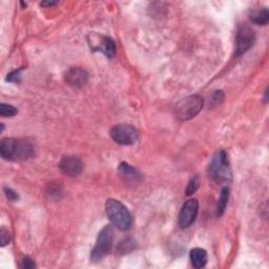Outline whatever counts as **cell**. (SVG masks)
<instances>
[{
	"label": "cell",
	"instance_id": "cell-1",
	"mask_svg": "<svg viewBox=\"0 0 269 269\" xmlns=\"http://www.w3.org/2000/svg\"><path fill=\"white\" fill-rule=\"evenodd\" d=\"M35 147L27 139L4 138L0 143V155L9 161H24L34 156Z\"/></svg>",
	"mask_w": 269,
	"mask_h": 269
},
{
	"label": "cell",
	"instance_id": "cell-2",
	"mask_svg": "<svg viewBox=\"0 0 269 269\" xmlns=\"http://www.w3.org/2000/svg\"><path fill=\"white\" fill-rule=\"evenodd\" d=\"M208 177L218 184H227L233 179L227 153L224 151H218L214 156L208 168Z\"/></svg>",
	"mask_w": 269,
	"mask_h": 269
},
{
	"label": "cell",
	"instance_id": "cell-3",
	"mask_svg": "<svg viewBox=\"0 0 269 269\" xmlns=\"http://www.w3.org/2000/svg\"><path fill=\"white\" fill-rule=\"evenodd\" d=\"M105 211L107 218L110 219L115 227L122 230V232L129 230L132 227V215L129 209L126 208L125 205L121 203L120 201L115 199L107 200L105 204Z\"/></svg>",
	"mask_w": 269,
	"mask_h": 269
},
{
	"label": "cell",
	"instance_id": "cell-4",
	"mask_svg": "<svg viewBox=\"0 0 269 269\" xmlns=\"http://www.w3.org/2000/svg\"><path fill=\"white\" fill-rule=\"evenodd\" d=\"M204 105V100L199 95H193L179 101L175 113L178 119L182 121H187L195 118L201 112Z\"/></svg>",
	"mask_w": 269,
	"mask_h": 269
},
{
	"label": "cell",
	"instance_id": "cell-5",
	"mask_svg": "<svg viewBox=\"0 0 269 269\" xmlns=\"http://www.w3.org/2000/svg\"><path fill=\"white\" fill-rule=\"evenodd\" d=\"M114 244V229L111 225L105 226L98 235L96 245L91 253L93 262H99L111 252Z\"/></svg>",
	"mask_w": 269,
	"mask_h": 269
},
{
	"label": "cell",
	"instance_id": "cell-6",
	"mask_svg": "<svg viewBox=\"0 0 269 269\" xmlns=\"http://www.w3.org/2000/svg\"><path fill=\"white\" fill-rule=\"evenodd\" d=\"M138 131L130 124H118L111 130V137L120 145H132L138 140Z\"/></svg>",
	"mask_w": 269,
	"mask_h": 269
},
{
	"label": "cell",
	"instance_id": "cell-7",
	"mask_svg": "<svg viewBox=\"0 0 269 269\" xmlns=\"http://www.w3.org/2000/svg\"><path fill=\"white\" fill-rule=\"evenodd\" d=\"M255 40L254 32L248 25H240L236 31V39H235V55L240 56L245 54L248 50L253 46Z\"/></svg>",
	"mask_w": 269,
	"mask_h": 269
},
{
	"label": "cell",
	"instance_id": "cell-8",
	"mask_svg": "<svg viewBox=\"0 0 269 269\" xmlns=\"http://www.w3.org/2000/svg\"><path fill=\"white\" fill-rule=\"evenodd\" d=\"M88 41L93 50L103 53L108 58H112L116 54V44L110 37L91 35L88 38Z\"/></svg>",
	"mask_w": 269,
	"mask_h": 269
},
{
	"label": "cell",
	"instance_id": "cell-9",
	"mask_svg": "<svg viewBox=\"0 0 269 269\" xmlns=\"http://www.w3.org/2000/svg\"><path fill=\"white\" fill-rule=\"evenodd\" d=\"M199 209V202L197 199H189L184 203L179 215V224L182 228H187L196 221Z\"/></svg>",
	"mask_w": 269,
	"mask_h": 269
},
{
	"label": "cell",
	"instance_id": "cell-10",
	"mask_svg": "<svg viewBox=\"0 0 269 269\" xmlns=\"http://www.w3.org/2000/svg\"><path fill=\"white\" fill-rule=\"evenodd\" d=\"M83 168L82 161L77 157H63L59 163V169L67 177H77L81 174Z\"/></svg>",
	"mask_w": 269,
	"mask_h": 269
},
{
	"label": "cell",
	"instance_id": "cell-11",
	"mask_svg": "<svg viewBox=\"0 0 269 269\" xmlns=\"http://www.w3.org/2000/svg\"><path fill=\"white\" fill-rule=\"evenodd\" d=\"M66 82L74 88H81L88 81V74L85 69L81 67H72L66 73Z\"/></svg>",
	"mask_w": 269,
	"mask_h": 269
},
{
	"label": "cell",
	"instance_id": "cell-12",
	"mask_svg": "<svg viewBox=\"0 0 269 269\" xmlns=\"http://www.w3.org/2000/svg\"><path fill=\"white\" fill-rule=\"evenodd\" d=\"M189 258L195 268H202L207 263V252L202 248L191 249Z\"/></svg>",
	"mask_w": 269,
	"mask_h": 269
},
{
	"label": "cell",
	"instance_id": "cell-13",
	"mask_svg": "<svg viewBox=\"0 0 269 269\" xmlns=\"http://www.w3.org/2000/svg\"><path fill=\"white\" fill-rule=\"evenodd\" d=\"M249 19L255 23V24H261L264 25L268 23L269 20V12L266 8H260L257 10H253L249 14Z\"/></svg>",
	"mask_w": 269,
	"mask_h": 269
},
{
	"label": "cell",
	"instance_id": "cell-14",
	"mask_svg": "<svg viewBox=\"0 0 269 269\" xmlns=\"http://www.w3.org/2000/svg\"><path fill=\"white\" fill-rule=\"evenodd\" d=\"M228 199H229V188L228 187H224L221 190L220 198H219V200H218L217 210H216L217 217H221L224 214V211H225L226 206H227Z\"/></svg>",
	"mask_w": 269,
	"mask_h": 269
},
{
	"label": "cell",
	"instance_id": "cell-15",
	"mask_svg": "<svg viewBox=\"0 0 269 269\" xmlns=\"http://www.w3.org/2000/svg\"><path fill=\"white\" fill-rule=\"evenodd\" d=\"M119 171L122 174L124 177L129 178V179H133V180H134V179L139 178V172L134 169L133 166H131L130 164L127 163H121L119 165Z\"/></svg>",
	"mask_w": 269,
	"mask_h": 269
},
{
	"label": "cell",
	"instance_id": "cell-16",
	"mask_svg": "<svg viewBox=\"0 0 269 269\" xmlns=\"http://www.w3.org/2000/svg\"><path fill=\"white\" fill-rule=\"evenodd\" d=\"M17 113V108L14 106L5 103L0 104V115L3 117H14Z\"/></svg>",
	"mask_w": 269,
	"mask_h": 269
},
{
	"label": "cell",
	"instance_id": "cell-17",
	"mask_svg": "<svg viewBox=\"0 0 269 269\" xmlns=\"http://www.w3.org/2000/svg\"><path fill=\"white\" fill-rule=\"evenodd\" d=\"M198 187H199V179H198V177H195L188 182V185L186 187V195L187 196L194 195L197 191Z\"/></svg>",
	"mask_w": 269,
	"mask_h": 269
},
{
	"label": "cell",
	"instance_id": "cell-18",
	"mask_svg": "<svg viewBox=\"0 0 269 269\" xmlns=\"http://www.w3.org/2000/svg\"><path fill=\"white\" fill-rule=\"evenodd\" d=\"M224 101V93L222 91H217L211 96L210 99V103L213 104V106H218L221 104Z\"/></svg>",
	"mask_w": 269,
	"mask_h": 269
},
{
	"label": "cell",
	"instance_id": "cell-19",
	"mask_svg": "<svg viewBox=\"0 0 269 269\" xmlns=\"http://www.w3.org/2000/svg\"><path fill=\"white\" fill-rule=\"evenodd\" d=\"M0 239H1V246L4 247L5 245H8L10 241H11V235L9 230H6L5 228H1L0 230Z\"/></svg>",
	"mask_w": 269,
	"mask_h": 269
},
{
	"label": "cell",
	"instance_id": "cell-20",
	"mask_svg": "<svg viewBox=\"0 0 269 269\" xmlns=\"http://www.w3.org/2000/svg\"><path fill=\"white\" fill-rule=\"evenodd\" d=\"M23 68H19V69H16V70H13V72H11L8 77H6V81H10V82H19V80H20V73L21 70Z\"/></svg>",
	"mask_w": 269,
	"mask_h": 269
},
{
	"label": "cell",
	"instance_id": "cell-21",
	"mask_svg": "<svg viewBox=\"0 0 269 269\" xmlns=\"http://www.w3.org/2000/svg\"><path fill=\"white\" fill-rule=\"evenodd\" d=\"M4 194H5L6 198H8V199L11 200V201L18 200V194L16 193V191L13 190L12 188H10V187H5L4 188Z\"/></svg>",
	"mask_w": 269,
	"mask_h": 269
},
{
	"label": "cell",
	"instance_id": "cell-22",
	"mask_svg": "<svg viewBox=\"0 0 269 269\" xmlns=\"http://www.w3.org/2000/svg\"><path fill=\"white\" fill-rule=\"evenodd\" d=\"M36 265L34 263V261L32 260L31 258L29 257H25L22 259L21 261V267L22 268H25V269H31V268H34Z\"/></svg>",
	"mask_w": 269,
	"mask_h": 269
},
{
	"label": "cell",
	"instance_id": "cell-23",
	"mask_svg": "<svg viewBox=\"0 0 269 269\" xmlns=\"http://www.w3.org/2000/svg\"><path fill=\"white\" fill-rule=\"evenodd\" d=\"M56 4H57V2H55V1H43L40 3L41 6H53Z\"/></svg>",
	"mask_w": 269,
	"mask_h": 269
}]
</instances>
